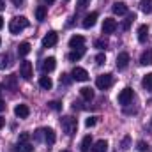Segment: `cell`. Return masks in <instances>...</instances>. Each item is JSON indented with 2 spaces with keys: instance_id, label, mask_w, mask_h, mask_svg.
I'll list each match as a JSON object with an SVG mask.
<instances>
[{
  "instance_id": "4fadbf2b",
  "label": "cell",
  "mask_w": 152,
  "mask_h": 152,
  "mask_svg": "<svg viewBox=\"0 0 152 152\" xmlns=\"http://www.w3.org/2000/svg\"><path fill=\"white\" fill-rule=\"evenodd\" d=\"M83 44H85V37L83 36H73V37L69 39V48H83Z\"/></svg>"
},
{
  "instance_id": "d4e9b609",
  "label": "cell",
  "mask_w": 152,
  "mask_h": 152,
  "mask_svg": "<svg viewBox=\"0 0 152 152\" xmlns=\"http://www.w3.org/2000/svg\"><path fill=\"white\" fill-rule=\"evenodd\" d=\"M36 18L39 21H44V18H46V5H37L36 7Z\"/></svg>"
},
{
  "instance_id": "44dd1931",
  "label": "cell",
  "mask_w": 152,
  "mask_h": 152,
  "mask_svg": "<svg viewBox=\"0 0 152 152\" xmlns=\"http://www.w3.org/2000/svg\"><path fill=\"white\" fill-rule=\"evenodd\" d=\"M28 53H30V42H21L18 46V55L20 57H27Z\"/></svg>"
},
{
  "instance_id": "cb8c5ba5",
  "label": "cell",
  "mask_w": 152,
  "mask_h": 152,
  "mask_svg": "<svg viewBox=\"0 0 152 152\" xmlns=\"http://www.w3.org/2000/svg\"><path fill=\"white\" fill-rule=\"evenodd\" d=\"M80 94H81V97L87 99V101H90V99L94 97V90H92L90 87H83V88L80 90Z\"/></svg>"
},
{
  "instance_id": "60d3db41",
  "label": "cell",
  "mask_w": 152,
  "mask_h": 152,
  "mask_svg": "<svg viewBox=\"0 0 152 152\" xmlns=\"http://www.w3.org/2000/svg\"><path fill=\"white\" fill-rule=\"evenodd\" d=\"M62 81H64V83H69L71 80L67 78V75H62V76H60V83H62Z\"/></svg>"
},
{
  "instance_id": "f5cc1de1",
  "label": "cell",
  "mask_w": 152,
  "mask_h": 152,
  "mask_svg": "<svg viewBox=\"0 0 152 152\" xmlns=\"http://www.w3.org/2000/svg\"><path fill=\"white\" fill-rule=\"evenodd\" d=\"M151 122H152V120H151Z\"/></svg>"
},
{
  "instance_id": "4dcf8cb0",
  "label": "cell",
  "mask_w": 152,
  "mask_h": 152,
  "mask_svg": "<svg viewBox=\"0 0 152 152\" xmlns=\"http://www.w3.org/2000/svg\"><path fill=\"white\" fill-rule=\"evenodd\" d=\"M88 4H90V0H78V4H76V5H78L76 11H78V12H80V11H85Z\"/></svg>"
},
{
  "instance_id": "681fc988",
  "label": "cell",
  "mask_w": 152,
  "mask_h": 152,
  "mask_svg": "<svg viewBox=\"0 0 152 152\" xmlns=\"http://www.w3.org/2000/svg\"><path fill=\"white\" fill-rule=\"evenodd\" d=\"M60 152H69V151H60Z\"/></svg>"
},
{
  "instance_id": "7a4b0ae2",
  "label": "cell",
  "mask_w": 152,
  "mask_h": 152,
  "mask_svg": "<svg viewBox=\"0 0 152 152\" xmlns=\"http://www.w3.org/2000/svg\"><path fill=\"white\" fill-rule=\"evenodd\" d=\"M60 124H62V129L66 131V134L67 136H73L76 133V129H78V122H76L75 117H62L60 118Z\"/></svg>"
},
{
  "instance_id": "8d00e7d4",
  "label": "cell",
  "mask_w": 152,
  "mask_h": 152,
  "mask_svg": "<svg viewBox=\"0 0 152 152\" xmlns=\"http://www.w3.org/2000/svg\"><path fill=\"white\" fill-rule=\"evenodd\" d=\"M48 106H50V108H51V110H55V112H58V110H60V108H62V106H60V103H58V101H51V103H48Z\"/></svg>"
},
{
  "instance_id": "2e32d148",
  "label": "cell",
  "mask_w": 152,
  "mask_h": 152,
  "mask_svg": "<svg viewBox=\"0 0 152 152\" xmlns=\"http://www.w3.org/2000/svg\"><path fill=\"white\" fill-rule=\"evenodd\" d=\"M55 138H57V136H55V131L50 129V127H46V129H44V142H46L48 145H53V143H55Z\"/></svg>"
},
{
  "instance_id": "8fae6325",
  "label": "cell",
  "mask_w": 152,
  "mask_h": 152,
  "mask_svg": "<svg viewBox=\"0 0 152 152\" xmlns=\"http://www.w3.org/2000/svg\"><path fill=\"white\" fill-rule=\"evenodd\" d=\"M96 21H97V12L94 11V12H90V14H87L85 16V20H83V28H92L94 25H96Z\"/></svg>"
},
{
  "instance_id": "f35d334b",
  "label": "cell",
  "mask_w": 152,
  "mask_h": 152,
  "mask_svg": "<svg viewBox=\"0 0 152 152\" xmlns=\"http://www.w3.org/2000/svg\"><path fill=\"white\" fill-rule=\"evenodd\" d=\"M129 142H131V138H129V136H126V138L122 140V145H120V147H122V151H127V149H129Z\"/></svg>"
},
{
  "instance_id": "277c9868",
  "label": "cell",
  "mask_w": 152,
  "mask_h": 152,
  "mask_svg": "<svg viewBox=\"0 0 152 152\" xmlns=\"http://www.w3.org/2000/svg\"><path fill=\"white\" fill-rule=\"evenodd\" d=\"M133 97H134L133 88H131V87H126V88L120 90V94H118V103H120L122 106H126V104H129V103L133 101Z\"/></svg>"
},
{
  "instance_id": "d590c367",
  "label": "cell",
  "mask_w": 152,
  "mask_h": 152,
  "mask_svg": "<svg viewBox=\"0 0 152 152\" xmlns=\"http://www.w3.org/2000/svg\"><path fill=\"white\" fill-rule=\"evenodd\" d=\"M136 149H138L140 152H147V151H149V145H147L145 142H138V145H136Z\"/></svg>"
},
{
  "instance_id": "5b68a950",
  "label": "cell",
  "mask_w": 152,
  "mask_h": 152,
  "mask_svg": "<svg viewBox=\"0 0 152 152\" xmlns=\"http://www.w3.org/2000/svg\"><path fill=\"white\" fill-rule=\"evenodd\" d=\"M20 76H21L23 80H30V78H32V62L23 60V62L20 64Z\"/></svg>"
},
{
  "instance_id": "8992f818",
  "label": "cell",
  "mask_w": 152,
  "mask_h": 152,
  "mask_svg": "<svg viewBox=\"0 0 152 152\" xmlns=\"http://www.w3.org/2000/svg\"><path fill=\"white\" fill-rule=\"evenodd\" d=\"M58 42V36L55 32H48L44 37H42V48H51Z\"/></svg>"
},
{
  "instance_id": "603a6c76",
  "label": "cell",
  "mask_w": 152,
  "mask_h": 152,
  "mask_svg": "<svg viewBox=\"0 0 152 152\" xmlns=\"http://www.w3.org/2000/svg\"><path fill=\"white\" fill-rule=\"evenodd\" d=\"M142 85H143V88H145V90L152 92V73H149V75L143 76V80H142Z\"/></svg>"
},
{
  "instance_id": "52a82bcc",
  "label": "cell",
  "mask_w": 152,
  "mask_h": 152,
  "mask_svg": "<svg viewBox=\"0 0 152 152\" xmlns=\"http://www.w3.org/2000/svg\"><path fill=\"white\" fill-rule=\"evenodd\" d=\"M117 30V21L113 18H104L103 21V34H113Z\"/></svg>"
},
{
  "instance_id": "836d02e7",
  "label": "cell",
  "mask_w": 152,
  "mask_h": 152,
  "mask_svg": "<svg viewBox=\"0 0 152 152\" xmlns=\"http://www.w3.org/2000/svg\"><path fill=\"white\" fill-rule=\"evenodd\" d=\"M104 62H106V55H104V53H99V55L96 57V64H97V66H103Z\"/></svg>"
},
{
  "instance_id": "7402d4cb",
  "label": "cell",
  "mask_w": 152,
  "mask_h": 152,
  "mask_svg": "<svg viewBox=\"0 0 152 152\" xmlns=\"http://www.w3.org/2000/svg\"><path fill=\"white\" fill-rule=\"evenodd\" d=\"M90 147H92V136L87 134V136L81 140V152H88L90 151Z\"/></svg>"
},
{
  "instance_id": "f546056e",
  "label": "cell",
  "mask_w": 152,
  "mask_h": 152,
  "mask_svg": "<svg viewBox=\"0 0 152 152\" xmlns=\"http://www.w3.org/2000/svg\"><path fill=\"white\" fill-rule=\"evenodd\" d=\"M9 66H11V55L5 53V55L2 57V62H0V69H5V67H9Z\"/></svg>"
},
{
  "instance_id": "e0dca14e",
  "label": "cell",
  "mask_w": 152,
  "mask_h": 152,
  "mask_svg": "<svg viewBox=\"0 0 152 152\" xmlns=\"http://www.w3.org/2000/svg\"><path fill=\"white\" fill-rule=\"evenodd\" d=\"M147 36H149V27L147 25H140L138 27V41L140 42H145L147 41Z\"/></svg>"
},
{
  "instance_id": "ee69618b",
  "label": "cell",
  "mask_w": 152,
  "mask_h": 152,
  "mask_svg": "<svg viewBox=\"0 0 152 152\" xmlns=\"http://www.w3.org/2000/svg\"><path fill=\"white\" fill-rule=\"evenodd\" d=\"M4 124H5V120H4V118H2V117H0V129H2V127H4Z\"/></svg>"
},
{
  "instance_id": "ffe728a7",
  "label": "cell",
  "mask_w": 152,
  "mask_h": 152,
  "mask_svg": "<svg viewBox=\"0 0 152 152\" xmlns=\"http://www.w3.org/2000/svg\"><path fill=\"white\" fill-rule=\"evenodd\" d=\"M108 151V142L106 140H99L94 147H92V152H106Z\"/></svg>"
},
{
  "instance_id": "484cf974",
  "label": "cell",
  "mask_w": 152,
  "mask_h": 152,
  "mask_svg": "<svg viewBox=\"0 0 152 152\" xmlns=\"http://www.w3.org/2000/svg\"><path fill=\"white\" fill-rule=\"evenodd\" d=\"M14 151H16V152H32V151H34V147L27 142V143H18V145L14 147Z\"/></svg>"
},
{
  "instance_id": "74e56055",
  "label": "cell",
  "mask_w": 152,
  "mask_h": 152,
  "mask_svg": "<svg viewBox=\"0 0 152 152\" xmlns=\"http://www.w3.org/2000/svg\"><path fill=\"white\" fill-rule=\"evenodd\" d=\"M85 126H87V127H94V126H96V117H88V118L85 120Z\"/></svg>"
},
{
  "instance_id": "e575fe53",
  "label": "cell",
  "mask_w": 152,
  "mask_h": 152,
  "mask_svg": "<svg viewBox=\"0 0 152 152\" xmlns=\"http://www.w3.org/2000/svg\"><path fill=\"white\" fill-rule=\"evenodd\" d=\"M42 138H44V129H37V131L34 133V140H36V142H41Z\"/></svg>"
},
{
  "instance_id": "ac0fdd59",
  "label": "cell",
  "mask_w": 152,
  "mask_h": 152,
  "mask_svg": "<svg viewBox=\"0 0 152 152\" xmlns=\"http://www.w3.org/2000/svg\"><path fill=\"white\" fill-rule=\"evenodd\" d=\"M83 55H85V48H78V50H73V51L69 53V60H71V62H76V60H80Z\"/></svg>"
},
{
  "instance_id": "5bb4252c",
  "label": "cell",
  "mask_w": 152,
  "mask_h": 152,
  "mask_svg": "<svg viewBox=\"0 0 152 152\" xmlns=\"http://www.w3.org/2000/svg\"><path fill=\"white\" fill-rule=\"evenodd\" d=\"M140 64H142V66H151L152 64V48L145 50V51L142 53V57H140Z\"/></svg>"
},
{
  "instance_id": "816d5d0a",
  "label": "cell",
  "mask_w": 152,
  "mask_h": 152,
  "mask_svg": "<svg viewBox=\"0 0 152 152\" xmlns=\"http://www.w3.org/2000/svg\"><path fill=\"white\" fill-rule=\"evenodd\" d=\"M0 42H2V39H0Z\"/></svg>"
},
{
  "instance_id": "d6986e66",
  "label": "cell",
  "mask_w": 152,
  "mask_h": 152,
  "mask_svg": "<svg viewBox=\"0 0 152 152\" xmlns=\"http://www.w3.org/2000/svg\"><path fill=\"white\" fill-rule=\"evenodd\" d=\"M39 85H41L44 90H50V88L53 87V81H51L50 76H41V78H39Z\"/></svg>"
},
{
  "instance_id": "30bf717a",
  "label": "cell",
  "mask_w": 152,
  "mask_h": 152,
  "mask_svg": "<svg viewBox=\"0 0 152 152\" xmlns=\"http://www.w3.org/2000/svg\"><path fill=\"white\" fill-rule=\"evenodd\" d=\"M14 115H16L18 118H27V117L30 115V108H28L27 104H16V108H14Z\"/></svg>"
},
{
  "instance_id": "b9f144b4",
  "label": "cell",
  "mask_w": 152,
  "mask_h": 152,
  "mask_svg": "<svg viewBox=\"0 0 152 152\" xmlns=\"http://www.w3.org/2000/svg\"><path fill=\"white\" fill-rule=\"evenodd\" d=\"M4 110H5V103L0 99V112H4Z\"/></svg>"
},
{
  "instance_id": "f1b7e54d",
  "label": "cell",
  "mask_w": 152,
  "mask_h": 152,
  "mask_svg": "<svg viewBox=\"0 0 152 152\" xmlns=\"http://www.w3.org/2000/svg\"><path fill=\"white\" fill-rule=\"evenodd\" d=\"M134 20H136V16H134V14H129V16L126 18V21L122 23V28H124V30H129V27H131V23H133Z\"/></svg>"
},
{
  "instance_id": "7bdbcfd3",
  "label": "cell",
  "mask_w": 152,
  "mask_h": 152,
  "mask_svg": "<svg viewBox=\"0 0 152 152\" xmlns=\"http://www.w3.org/2000/svg\"><path fill=\"white\" fill-rule=\"evenodd\" d=\"M5 9V4H4V0H0V11H4Z\"/></svg>"
},
{
  "instance_id": "7dc6e473",
  "label": "cell",
  "mask_w": 152,
  "mask_h": 152,
  "mask_svg": "<svg viewBox=\"0 0 152 152\" xmlns=\"http://www.w3.org/2000/svg\"><path fill=\"white\" fill-rule=\"evenodd\" d=\"M44 2H46V4H53L55 0H44Z\"/></svg>"
},
{
  "instance_id": "83f0119b",
  "label": "cell",
  "mask_w": 152,
  "mask_h": 152,
  "mask_svg": "<svg viewBox=\"0 0 152 152\" xmlns=\"http://www.w3.org/2000/svg\"><path fill=\"white\" fill-rule=\"evenodd\" d=\"M5 87H9L12 92L16 90V76L14 75H11V76H7V81H5Z\"/></svg>"
},
{
  "instance_id": "6da1fadb",
  "label": "cell",
  "mask_w": 152,
  "mask_h": 152,
  "mask_svg": "<svg viewBox=\"0 0 152 152\" xmlns=\"http://www.w3.org/2000/svg\"><path fill=\"white\" fill-rule=\"evenodd\" d=\"M27 27H28V20H27L25 16H16V18H12L11 23H9L11 34H20V32L25 30Z\"/></svg>"
},
{
  "instance_id": "ba28073f",
  "label": "cell",
  "mask_w": 152,
  "mask_h": 152,
  "mask_svg": "<svg viewBox=\"0 0 152 152\" xmlns=\"http://www.w3.org/2000/svg\"><path fill=\"white\" fill-rule=\"evenodd\" d=\"M71 76H73V80H76V81H87L88 80V73L83 67H75Z\"/></svg>"
},
{
  "instance_id": "bcb514c9",
  "label": "cell",
  "mask_w": 152,
  "mask_h": 152,
  "mask_svg": "<svg viewBox=\"0 0 152 152\" xmlns=\"http://www.w3.org/2000/svg\"><path fill=\"white\" fill-rule=\"evenodd\" d=\"M2 27H4V18L0 16V28H2Z\"/></svg>"
},
{
  "instance_id": "9a60e30c",
  "label": "cell",
  "mask_w": 152,
  "mask_h": 152,
  "mask_svg": "<svg viewBox=\"0 0 152 152\" xmlns=\"http://www.w3.org/2000/svg\"><path fill=\"white\" fill-rule=\"evenodd\" d=\"M113 12L117 16H124V14H127V5L124 4V2H115L113 4Z\"/></svg>"
},
{
  "instance_id": "4316f807",
  "label": "cell",
  "mask_w": 152,
  "mask_h": 152,
  "mask_svg": "<svg viewBox=\"0 0 152 152\" xmlns=\"http://www.w3.org/2000/svg\"><path fill=\"white\" fill-rule=\"evenodd\" d=\"M140 9H142L145 14L152 12V0H142V4H140Z\"/></svg>"
},
{
  "instance_id": "3957f363",
  "label": "cell",
  "mask_w": 152,
  "mask_h": 152,
  "mask_svg": "<svg viewBox=\"0 0 152 152\" xmlns=\"http://www.w3.org/2000/svg\"><path fill=\"white\" fill-rule=\"evenodd\" d=\"M112 85H113V76L110 75V73H106V75H99L97 76V80H96V87L101 88V90H106V88H110Z\"/></svg>"
},
{
  "instance_id": "7c38bea8",
  "label": "cell",
  "mask_w": 152,
  "mask_h": 152,
  "mask_svg": "<svg viewBox=\"0 0 152 152\" xmlns=\"http://www.w3.org/2000/svg\"><path fill=\"white\" fill-rule=\"evenodd\" d=\"M127 64H129V53H126V51L118 53V57H117V69H126Z\"/></svg>"
},
{
  "instance_id": "ab89813d",
  "label": "cell",
  "mask_w": 152,
  "mask_h": 152,
  "mask_svg": "<svg viewBox=\"0 0 152 152\" xmlns=\"http://www.w3.org/2000/svg\"><path fill=\"white\" fill-rule=\"evenodd\" d=\"M81 108H83V106H81L80 101H75V103H73V110H81Z\"/></svg>"
},
{
  "instance_id": "c3c4849f",
  "label": "cell",
  "mask_w": 152,
  "mask_h": 152,
  "mask_svg": "<svg viewBox=\"0 0 152 152\" xmlns=\"http://www.w3.org/2000/svg\"><path fill=\"white\" fill-rule=\"evenodd\" d=\"M2 90H4V87H2V85H0V94H2Z\"/></svg>"
},
{
  "instance_id": "f6af8a7d",
  "label": "cell",
  "mask_w": 152,
  "mask_h": 152,
  "mask_svg": "<svg viewBox=\"0 0 152 152\" xmlns=\"http://www.w3.org/2000/svg\"><path fill=\"white\" fill-rule=\"evenodd\" d=\"M21 2H23V0H12V4H14V5H20Z\"/></svg>"
},
{
  "instance_id": "d6a6232c",
  "label": "cell",
  "mask_w": 152,
  "mask_h": 152,
  "mask_svg": "<svg viewBox=\"0 0 152 152\" xmlns=\"http://www.w3.org/2000/svg\"><path fill=\"white\" fill-rule=\"evenodd\" d=\"M94 44H96V48H99V50H103V48H106V46H108L106 39H97V41H96Z\"/></svg>"
},
{
  "instance_id": "9c48e42d",
  "label": "cell",
  "mask_w": 152,
  "mask_h": 152,
  "mask_svg": "<svg viewBox=\"0 0 152 152\" xmlns=\"http://www.w3.org/2000/svg\"><path fill=\"white\" fill-rule=\"evenodd\" d=\"M55 66H57L55 57H48V58H44V60H42V64H41V67H42V71H44V73H51V71L55 69Z\"/></svg>"
},
{
  "instance_id": "1f68e13d",
  "label": "cell",
  "mask_w": 152,
  "mask_h": 152,
  "mask_svg": "<svg viewBox=\"0 0 152 152\" xmlns=\"http://www.w3.org/2000/svg\"><path fill=\"white\" fill-rule=\"evenodd\" d=\"M28 138H30L28 133H20V136H18V143H27Z\"/></svg>"
},
{
  "instance_id": "f907efd6",
  "label": "cell",
  "mask_w": 152,
  "mask_h": 152,
  "mask_svg": "<svg viewBox=\"0 0 152 152\" xmlns=\"http://www.w3.org/2000/svg\"><path fill=\"white\" fill-rule=\"evenodd\" d=\"M66 2H69V0H66Z\"/></svg>"
}]
</instances>
